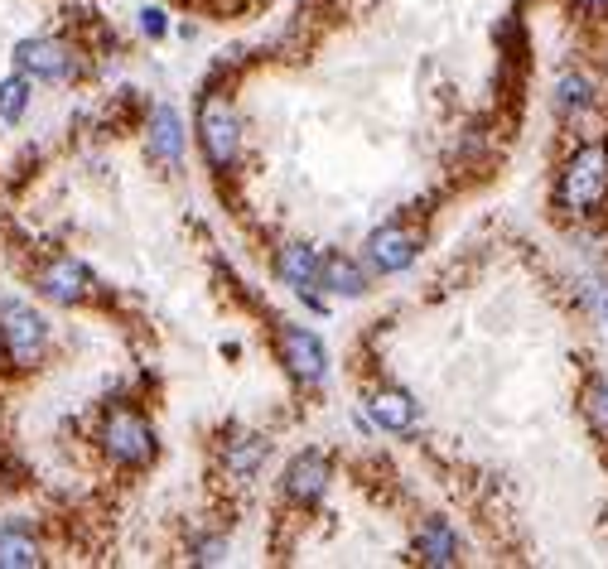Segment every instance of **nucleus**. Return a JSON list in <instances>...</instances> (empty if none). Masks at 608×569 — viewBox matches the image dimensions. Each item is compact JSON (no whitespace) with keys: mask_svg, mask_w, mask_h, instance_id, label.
Returning <instances> with one entry per match:
<instances>
[{"mask_svg":"<svg viewBox=\"0 0 608 569\" xmlns=\"http://www.w3.org/2000/svg\"><path fill=\"white\" fill-rule=\"evenodd\" d=\"M608 203V145L604 140H584L570 150V160L560 164V179H555V208L565 217H584L604 213Z\"/></svg>","mask_w":608,"mask_h":569,"instance_id":"f257e3e1","label":"nucleus"},{"mask_svg":"<svg viewBox=\"0 0 608 569\" xmlns=\"http://www.w3.org/2000/svg\"><path fill=\"white\" fill-rule=\"evenodd\" d=\"M194 131H198V150H203L208 169H218V174L237 169V160H242V116H237L227 92H203Z\"/></svg>","mask_w":608,"mask_h":569,"instance_id":"f03ea898","label":"nucleus"},{"mask_svg":"<svg viewBox=\"0 0 608 569\" xmlns=\"http://www.w3.org/2000/svg\"><path fill=\"white\" fill-rule=\"evenodd\" d=\"M102 454H107L116 468H145V463L160 454V439H155V425L131 406H111L107 420H102Z\"/></svg>","mask_w":608,"mask_h":569,"instance_id":"7ed1b4c3","label":"nucleus"},{"mask_svg":"<svg viewBox=\"0 0 608 569\" xmlns=\"http://www.w3.org/2000/svg\"><path fill=\"white\" fill-rule=\"evenodd\" d=\"M0 348H5V357H10L15 367H34V362L44 357V348H49V324H44V314H34L20 299H5V304H0Z\"/></svg>","mask_w":608,"mask_h":569,"instance_id":"20e7f679","label":"nucleus"},{"mask_svg":"<svg viewBox=\"0 0 608 569\" xmlns=\"http://www.w3.org/2000/svg\"><path fill=\"white\" fill-rule=\"evenodd\" d=\"M276 353L285 362V372L300 381V386H319L329 377V348L314 328L304 324H280V338H276Z\"/></svg>","mask_w":608,"mask_h":569,"instance_id":"39448f33","label":"nucleus"},{"mask_svg":"<svg viewBox=\"0 0 608 569\" xmlns=\"http://www.w3.org/2000/svg\"><path fill=\"white\" fill-rule=\"evenodd\" d=\"M15 68L29 82H68L78 73V49L63 44L54 34H39V39H20L15 44Z\"/></svg>","mask_w":608,"mask_h":569,"instance_id":"423d86ee","label":"nucleus"},{"mask_svg":"<svg viewBox=\"0 0 608 569\" xmlns=\"http://www.w3.org/2000/svg\"><path fill=\"white\" fill-rule=\"evenodd\" d=\"M415 256H420V237H415L411 227H401V222H387V227H377V232L367 237V266L377 275L411 271Z\"/></svg>","mask_w":608,"mask_h":569,"instance_id":"0eeeda50","label":"nucleus"},{"mask_svg":"<svg viewBox=\"0 0 608 569\" xmlns=\"http://www.w3.org/2000/svg\"><path fill=\"white\" fill-rule=\"evenodd\" d=\"M34 285H39V295L54 299V304H83L97 290L92 271H87L83 261H73V256H54L49 266H39Z\"/></svg>","mask_w":608,"mask_h":569,"instance_id":"6e6552de","label":"nucleus"},{"mask_svg":"<svg viewBox=\"0 0 608 569\" xmlns=\"http://www.w3.org/2000/svg\"><path fill=\"white\" fill-rule=\"evenodd\" d=\"M329 483H333V468L324 454H300V459H290V468H285V497L295 507H319Z\"/></svg>","mask_w":608,"mask_h":569,"instance_id":"1a4fd4ad","label":"nucleus"},{"mask_svg":"<svg viewBox=\"0 0 608 569\" xmlns=\"http://www.w3.org/2000/svg\"><path fill=\"white\" fill-rule=\"evenodd\" d=\"M319 271H324V256L304 242H285L276 251V280L290 285L295 295H319Z\"/></svg>","mask_w":608,"mask_h":569,"instance_id":"9d476101","label":"nucleus"},{"mask_svg":"<svg viewBox=\"0 0 608 569\" xmlns=\"http://www.w3.org/2000/svg\"><path fill=\"white\" fill-rule=\"evenodd\" d=\"M415 415H420V406H415L411 391H401V386H377L367 396V420L387 434H411Z\"/></svg>","mask_w":608,"mask_h":569,"instance_id":"9b49d317","label":"nucleus"},{"mask_svg":"<svg viewBox=\"0 0 608 569\" xmlns=\"http://www.w3.org/2000/svg\"><path fill=\"white\" fill-rule=\"evenodd\" d=\"M184 116L169 107V102H160V107L150 111V121H145V140H150V155L160 164H169V169H179L184 164Z\"/></svg>","mask_w":608,"mask_h":569,"instance_id":"f8f14e48","label":"nucleus"},{"mask_svg":"<svg viewBox=\"0 0 608 569\" xmlns=\"http://www.w3.org/2000/svg\"><path fill=\"white\" fill-rule=\"evenodd\" d=\"M459 531L444 521V516H425L420 521V531H415V560L420 565H430V569H449V565H459Z\"/></svg>","mask_w":608,"mask_h":569,"instance_id":"ddd939ff","label":"nucleus"},{"mask_svg":"<svg viewBox=\"0 0 608 569\" xmlns=\"http://www.w3.org/2000/svg\"><path fill=\"white\" fill-rule=\"evenodd\" d=\"M271 459V439L266 434H237V439H227V449H222V468H227V478H237V483H251L261 468Z\"/></svg>","mask_w":608,"mask_h":569,"instance_id":"4468645a","label":"nucleus"},{"mask_svg":"<svg viewBox=\"0 0 608 569\" xmlns=\"http://www.w3.org/2000/svg\"><path fill=\"white\" fill-rule=\"evenodd\" d=\"M319 290H329L338 299H362L367 295V271L348 256H324V271H319Z\"/></svg>","mask_w":608,"mask_h":569,"instance_id":"2eb2a0df","label":"nucleus"},{"mask_svg":"<svg viewBox=\"0 0 608 569\" xmlns=\"http://www.w3.org/2000/svg\"><path fill=\"white\" fill-rule=\"evenodd\" d=\"M551 102L560 116H584V111L594 107V78L580 73V68H565L560 78H555V92Z\"/></svg>","mask_w":608,"mask_h":569,"instance_id":"dca6fc26","label":"nucleus"},{"mask_svg":"<svg viewBox=\"0 0 608 569\" xmlns=\"http://www.w3.org/2000/svg\"><path fill=\"white\" fill-rule=\"evenodd\" d=\"M44 565V550H39V541L29 536V531H0V569H34Z\"/></svg>","mask_w":608,"mask_h":569,"instance_id":"f3484780","label":"nucleus"},{"mask_svg":"<svg viewBox=\"0 0 608 569\" xmlns=\"http://www.w3.org/2000/svg\"><path fill=\"white\" fill-rule=\"evenodd\" d=\"M25 111H29V78H25V73H15V78L0 82V121H5V126H15Z\"/></svg>","mask_w":608,"mask_h":569,"instance_id":"a211bd4d","label":"nucleus"},{"mask_svg":"<svg viewBox=\"0 0 608 569\" xmlns=\"http://www.w3.org/2000/svg\"><path fill=\"white\" fill-rule=\"evenodd\" d=\"M584 420L594 425V434L608 439V377H594L584 386Z\"/></svg>","mask_w":608,"mask_h":569,"instance_id":"6ab92c4d","label":"nucleus"},{"mask_svg":"<svg viewBox=\"0 0 608 569\" xmlns=\"http://www.w3.org/2000/svg\"><path fill=\"white\" fill-rule=\"evenodd\" d=\"M140 34H145V39H165L169 34V15L160 5H145V10H140Z\"/></svg>","mask_w":608,"mask_h":569,"instance_id":"aec40b11","label":"nucleus"},{"mask_svg":"<svg viewBox=\"0 0 608 569\" xmlns=\"http://www.w3.org/2000/svg\"><path fill=\"white\" fill-rule=\"evenodd\" d=\"M227 555H232L227 541H198L189 560H194V565H227Z\"/></svg>","mask_w":608,"mask_h":569,"instance_id":"412c9836","label":"nucleus"},{"mask_svg":"<svg viewBox=\"0 0 608 569\" xmlns=\"http://www.w3.org/2000/svg\"><path fill=\"white\" fill-rule=\"evenodd\" d=\"M580 10H589V15H608V0H575Z\"/></svg>","mask_w":608,"mask_h":569,"instance_id":"4be33fe9","label":"nucleus"},{"mask_svg":"<svg viewBox=\"0 0 608 569\" xmlns=\"http://www.w3.org/2000/svg\"><path fill=\"white\" fill-rule=\"evenodd\" d=\"M599 314H604V324H608V280L599 285Z\"/></svg>","mask_w":608,"mask_h":569,"instance_id":"5701e85b","label":"nucleus"}]
</instances>
